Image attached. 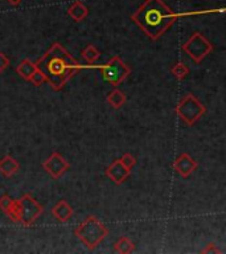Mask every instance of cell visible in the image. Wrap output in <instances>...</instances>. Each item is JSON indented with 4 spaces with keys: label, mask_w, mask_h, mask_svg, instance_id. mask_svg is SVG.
Returning <instances> with one entry per match:
<instances>
[{
    "label": "cell",
    "mask_w": 226,
    "mask_h": 254,
    "mask_svg": "<svg viewBox=\"0 0 226 254\" xmlns=\"http://www.w3.org/2000/svg\"><path fill=\"white\" fill-rule=\"evenodd\" d=\"M126 101H127V97L119 89H114L107 95V104L113 109H121L123 105L126 104Z\"/></svg>",
    "instance_id": "9a60e30c"
},
{
    "label": "cell",
    "mask_w": 226,
    "mask_h": 254,
    "mask_svg": "<svg viewBox=\"0 0 226 254\" xmlns=\"http://www.w3.org/2000/svg\"><path fill=\"white\" fill-rule=\"evenodd\" d=\"M119 160H121V163H122L126 168L130 169V171H131V169L137 165V158H135V156H132L131 154H128V152L127 154H124V155H123Z\"/></svg>",
    "instance_id": "ffe728a7"
},
{
    "label": "cell",
    "mask_w": 226,
    "mask_h": 254,
    "mask_svg": "<svg viewBox=\"0 0 226 254\" xmlns=\"http://www.w3.org/2000/svg\"><path fill=\"white\" fill-rule=\"evenodd\" d=\"M101 72L106 82L111 84L113 86H118L130 75L131 69L118 56H114L107 64L101 66Z\"/></svg>",
    "instance_id": "8992f818"
},
{
    "label": "cell",
    "mask_w": 226,
    "mask_h": 254,
    "mask_svg": "<svg viewBox=\"0 0 226 254\" xmlns=\"http://www.w3.org/2000/svg\"><path fill=\"white\" fill-rule=\"evenodd\" d=\"M131 20L152 40H157L161 35L176 23L174 14L163 0H146L144 4L131 16Z\"/></svg>",
    "instance_id": "6da1fadb"
},
{
    "label": "cell",
    "mask_w": 226,
    "mask_h": 254,
    "mask_svg": "<svg viewBox=\"0 0 226 254\" xmlns=\"http://www.w3.org/2000/svg\"><path fill=\"white\" fill-rule=\"evenodd\" d=\"M181 49H183V52L188 54L191 60H193L196 64H200L209 53L212 52L213 45L205 36H203V33L194 32L187 40V42L183 44Z\"/></svg>",
    "instance_id": "5b68a950"
},
{
    "label": "cell",
    "mask_w": 226,
    "mask_h": 254,
    "mask_svg": "<svg viewBox=\"0 0 226 254\" xmlns=\"http://www.w3.org/2000/svg\"><path fill=\"white\" fill-rule=\"evenodd\" d=\"M99 56H101V52H99L94 45H87V47L84 48L82 52H81V57H82L86 62H89V64H93V62L97 61L99 58Z\"/></svg>",
    "instance_id": "e0dca14e"
},
{
    "label": "cell",
    "mask_w": 226,
    "mask_h": 254,
    "mask_svg": "<svg viewBox=\"0 0 226 254\" xmlns=\"http://www.w3.org/2000/svg\"><path fill=\"white\" fill-rule=\"evenodd\" d=\"M36 66L45 74L47 82L52 86L53 90H61L66 82L75 74V72L82 68V65L69 64L49 51L36 62Z\"/></svg>",
    "instance_id": "7a4b0ae2"
},
{
    "label": "cell",
    "mask_w": 226,
    "mask_h": 254,
    "mask_svg": "<svg viewBox=\"0 0 226 254\" xmlns=\"http://www.w3.org/2000/svg\"><path fill=\"white\" fill-rule=\"evenodd\" d=\"M19 201V222L24 226H32L43 213V205L29 195L25 193L17 200Z\"/></svg>",
    "instance_id": "52a82bcc"
},
{
    "label": "cell",
    "mask_w": 226,
    "mask_h": 254,
    "mask_svg": "<svg viewBox=\"0 0 226 254\" xmlns=\"http://www.w3.org/2000/svg\"><path fill=\"white\" fill-rule=\"evenodd\" d=\"M31 82H32L33 85H36V86H41V85L47 81V78H45V74H44L43 72L40 71V69H37V71L33 73V75L31 77Z\"/></svg>",
    "instance_id": "44dd1931"
},
{
    "label": "cell",
    "mask_w": 226,
    "mask_h": 254,
    "mask_svg": "<svg viewBox=\"0 0 226 254\" xmlns=\"http://www.w3.org/2000/svg\"><path fill=\"white\" fill-rule=\"evenodd\" d=\"M130 169L126 168L124 165L121 163V160H115L113 164L110 165L107 169H106V175H107L110 179L113 180L114 183L117 185H121V184L127 179L130 176Z\"/></svg>",
    "instance_id": "30bf717a"
},
{
    "label": "cell",
    "mask_w": 226,
    "mask_h": 254,
    "mask_svg": "<svg viewBox=\"0 0 226 254\" xmlns=\"http://www.w3.org/2000/svg\"><path fill=\"white\" fill-rule=\"evenodd\" d=\"M44 171H47L48 174L51 175L54 179L61 178L62 175L65 174L68 169L70 168V164L68 163V160L58 152H53L52 155L49 156L43 163Z\"/></svg>",
    "instance_id": "ba28073f"
},
{
    "label": "cell",
    "mask_w": 226,
    "mask_h": 254,
    "mask_svg": "<svg viewBox=\"0 0 226 254\" xmlns=\"http://www.w3.org/2000/svg\"><path fill=\"white\" fill-rule=\"evenodd\" d=\"M5 213H7V216L10 217L12 221L19 222V201H17V200H14Z\"/></svg>",
    "instance_id": "d6986e66"
},
{
    "label": "cell",
    "mask_w": 226,
    "mask_h": 254,
    "mask_svg": "<svg viewBox=\"0 0 226 254\" xmlns=\"http://www.w3.org/2000/svg\"><path fill=\"white\" fill-rule=\"evenodd\" d=\"M68 15L71 16L74 21L80 23V21H82V20L85 19L86 16L89 15V8H87L84 3H81V1H74V3L68 8Z\"/></svg>",
    "instance_id": "4fadbf2b"
},
{
    "label": "cell",
    "mask_w": 226,
    "mask_h": 254,
    "mask_svg": "<svg viewBox=\"0 0 226 254\" xmlns=\"http://www.w3.org/2000/svg\"><path fill=\"white\" fill-rule=\"evenodd\" d=\"M20 164L17 160L12 158L11 155H5L4 158L0 159V174L5 178L14 176L16 172H19Z\"/></svg>",
    "instance_id": "7c38bea8"
},
{
    "label": "cell",
    "mask_w": 226,
    "mask_h": 254,
    "mask_svg": "<svg viewBox=\"0 0 226 254\" xmlns=\"http://www.w3.org/2000/svg\"><path fill=\"white\" fill-rule=\"evenodd\" d=\"M171 73L174 74V77H176L177 80H184L187 75L189 74L188 66L183 64V62H177L176 65L171 69Z\"/></svg>",
    "instance_id": "ac0fdd59"
},
{
    "label": "cell",
    "mask_w": 226,
    "mask_h": 254,
    "mask_svg": "<svg viewBox=\"0 0 226 254\" xmlns=\"http://www.w3.org/2000/svg\"><path fill=\"white\" fill-rule=\"evenodd\" d=\"M8 66H10V58L3 52H0V73L4 72Z\"/></svg>",
    "instance_id": "cb8c5ba5"
},
{
    "label": "cell",
    "mask_w": 226,
    "mask_h": 254,
    "mask_svg": "<svg viewBox=\"0 0 226 254\" xmlns=\"http://www.w3.org/2000/svg\"><path fill=\"white\" fill-rule=\"evenodd\" d=\"M174 111L181 121H184L189 126H192L205 114L207 108L198 101L197 97H194L192 93H188L181 98L179 105L174 109Z\"/></svg>",
    "instance_id": "277c9868"
},
{
    "label": "cell",
    "mask_w": 226,
    "mask_h": 254,
    "mask_svg": "<svg viewBox=\"0 0 226 254\" xmlns=\"http://www.w3.org/2000/svg\"><path fill=\"white\" fill-rule=\"evenodd\" d=\"M200 253H205V254H216V253H218V254H221L222 250L220 249V248H218V246H217V245L214 244V242H209V244H208L207 246L204 248V249L200 250Z\"/></svg>",
    "instance_id": "603a6c76"
},
{
    "label": "cell",
    "mask_w": 226,
    "mask_h": 254,
    "mask_svg": "<svg viewBox=\"0 0 226 254\" xmlns=\"http://www.w3.org/2000/svg\"><path fill=\"white\" fill-rule=\"evenodd\" d=\"M114 250L121 254H130L135 250V244L127 237H121L114 245Z\"/></svg>",
    "instance_id": "2e32d148"
},
{
    "label": "cell",
    "mask_w": 226,
    "mask_h": 254,
    "mask_svg": "<svg viewBox=\"0 0 226 254\" xmlns=\"http://www.w3.org/2000/svg\"><path fill=\"white\" fill-rule=\"evenodd\" d=\"M75 237L90 250H94L107 237L108 229L95 216L86 217V220L74 231Z\"/></svg>",
    "instance_id": "3957f363"
},
{
    "label": "cell",
    "mask_w": 226,
    "mask_h": 254,
    "mask_svg": "<svg viewBox=\"0 0 226 254\" xmlns=\"http://www.w3.org/2000/svg\"><path fill=\"white\" fill-rule=\"evenodd\" d=\"M198 164L197 162L189 155V154H181V155L174 160V169L183 178H188L193 174L194 171L197 169Z\"/></svg>",
    "instance_id": "9c48e42d"
},
{
    "label": "cell",
    "mask_w": 226,
    "mask_h": 254,
    "mask_svg": "<svg viewBox=\"0 0 226 254\" xmlns=\"http://www.w3.org/2000/svg\"><path fill=\"white\" fill-rule=\"evenodd\" d=\"M11 5H19L23 0H7Z\"/></svg>",
    "instance_id": "d4e9b609"
},
{
    "label": "cell",
    "mask_w": 226,
    "mask_h": 254,
    "mask_svg": "<svg viewBox=\"0 0 226 254\" xmlns=\"http://www.w3.org/2000/svg\"><path fill=\"white\" fill-rule=\"evenodd\" d=\"M73 208L70 207V204L65 200H61V201H58L53 207L52 209V215L54 218H57L60 222H66L68 220H70V217L73 216Z\"/></svg>",
    "instance_id": "8fae6325"
},
{
    "label": "cell",
    "mask_w": 226,
    "mask_h": 254,
    "mask_svg": "<svg viewBox=\"0 0 226 254\" xmlns=\"http://www.w3.org/2000/svg\"><path fill=\"white\" fill-rule=\"evenodd\" d=\"M36 71H37V66H36V64L31 61V60H28V58L20 62V65L17 66V69H16L17 74H19L21 78H24V80H27V81L31 80V77H32L33 73H35Z\"/></svg>",
    "instance_id": "5bb4252c"
},
{
    "label": "cell",
    "mask_w": 226,
    "mask_h": 254,
    "mask_svg": "<svg viewBox=\"0 0 226 254\" xmlns=\"http://www.w3.org/2000/svg\"><path fill=\"white\" fill-rule=\"evenodd\" d=\"M12 201H14V199H11L10 195H7V193L1 195V196H0V209L5 213L7 209L10 208L11 204H12Z\"/></svg>",
    "instance_id": "7402d4cb"
}]
</instances>
